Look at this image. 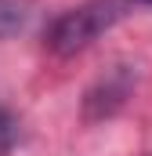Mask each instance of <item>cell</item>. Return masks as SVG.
<instances>
[{"instance_id": "7a4b0ae2", "label": "cell", "mask_w": 152, "mask_h": 156, "mask_svg": "<svg viewBox=\"0 0 152 156\" xmlns=\"http://www.w3.org/2000/svg\"><path fill=\"white\" fill-rule=\"evenodd\" d=\"M33 11H36L33 0H0V40L22 33L33 22Z\"/></svg>"}, {"instance_id": "3957f363", "label": "cell", "mask_w": 152, "mask_h": 156, "mask_svg": "<svg viewBox=\"0 0 152 156\" xmlns=\"http://www.w3.org/2000/svg\"><path fill=\"white\" fill-rule=\"evenodd\" d=\"M15 142V120L0 109V145H11Z\"/></svg>"}, {"instance_id": "6da1fadb", "label": "cell", "mask_w": 152, "mask_h": 156, "mask_svg": "<svg viewBox=\"0 0 152 156\" xmlns=\"http://www.w3.org/2000/svg\"><path fill=\"white\" fill-rule=\"evenodd\" d=\"M123 15H127V0H87L73 11H62L47 26V47L58 58H73L87 51L102 33H109Z\"/></svg>"}, {"instance_id": "277c9868", "label": "cell", "mask_w": 152, "mask_h": 156, "mask_svg": "<svg viewBox=\"0 0 152 156\" xmlns=\"http://www.w3.org/2000/svg\"><path fill=\"white\" fill-rule=\"evenodd\" d=\"M127 4H149V7H152V0H127Z\"/></svg>"}]
</instances>
